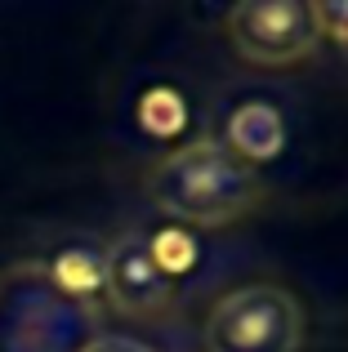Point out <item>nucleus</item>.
Instances as JSON below:
<instances>
[{
    "label": "nucleus",
    "instance_id": "1",
    "mask_svg": "<svg viewBox=\"0 0 348 352\" xmlns=\"http://www.w3.org/2000/svg\"><path fill=\"white\" fill-rule=\"evenodd\" d=\"M152 206L188 228H228L259 210L263 183L246 161H237L224 143H183L166 152L143 179Z\"/></svg>",
    "mask_w": 348,
    "mask_h": 352
},
{
    "label": "nucleus",
    "instance_id": "3",
    "mask_svg": "<svg viewBox=\"0 0 348 352\" xmlns=\"http://www.w3.org/2000/svg\"><path fill=\"white\" fill-rule=\"evenodd\" d=\"M304 344V308L277 281L228 290L206 317V352H295Z\"/></svg>",
    "mask_w": 348,
    "mask_h": 352
},
{
    "label": "nucleus",
    "instance_id": "2",
    "mask_svg": "<svg viewBox=\"0 0 348 352\" xmlns=\"http://www.w3.org/2000/svg\"><path fill=\"white\" fill-rule=\"evenodd\" d=\"M98 335V312L63 299L41 258L0 272V352H80Z\"/></svg>",
    "mask_w": 348,
    "mask_h": 352
},
{
    "label": "nucleus",
    "instance_id": "7",
    "mask_svg": "<svg viewBox=\"0 0 348 352\" xmlns=\"http://www.w3.org/2000/svg\"><path fill=\"white\" fill-rule=\"evenodd\" d=\"M224 147L237 161H246L254 170L259 161H272V156L286 147V120H281V112L272 103L250 98V103L232 107L228 129H224Z\"/></svg>",
    "mask_w": 348,
    "mask_h": 352
},
{
    "label": "nucleus",
    "instance_id": "8",
    "mask_svg": "<svg viewBox=\"0 0 348 352\" xmlns=\"http://www.w3.org/2000/svg\"><path fill=\"white\" fill-rule=\"evenodd\" d=\"M313 14H317L322 41H331L335 50L348 58V0H340V5H313Z\"/></svg>",
    "mask_w": 348,
    "mask_h": 352
},
{
    "label": "nucleus",
    "instance_id": "9",
    "mask_svg": "<svg viewBox=\"0 0 348 352\" xmlns=\"http://www.w3.org/2000/svg\"><path fill=\"white\" fill-rule=\"evenodd\" d=\"M80 352H148L139 344V339H130V335H94Z\"/></svg>",
    "mask_w": 348,
    "mask_h": 352
},
{
    "label": "nucleus",
    "instance_id": "4",
    "mask_svg": "<svg viewBox=\"0 0 348 352\" xmlns=\"http://www.w3.org/2000/svg\"><path fill=\"white\" fill-rule=\"evenodd\" d=\"M224 36L232 54L250 67H295V63L313 58L322 45L313 5H299V0L232 5L224 14Z\"/></svg>",
    "mask_w": 348,
    "mask_h": 352
},
{
    "label": "nucleus",
    "instance_id": "5",
    "mask_svg": "<svg viewBox=\"0 0 348 352\" xmlns=\"http://www.w3.org/2000/svg\"><path fill=\"white\" fill-rule=\"evenodd\" d=\"M179 281L161 267L143 232H121L103 250V303L121 317L157 321L174 308Z\"/></svg>",
    "mask_w": 348,
    "mask_h": 352
},
{
    "label": "nucleus",
    "instance_id": "6",
    "mask_svg": "<svg viewBox=\"0 0 348 352\" xmlns=\"http://www.w3.org/2000/svg\"><path fill=\"white\" fill-rule=\"evenodd\" d=\"M103 250H107L103 241H67L50 258H41L45 276L54 281L63 299L98 312L103 308Z\"/></svg>",
    "mask_w": 348,
    "mask_h": 352
}]
</instances>
